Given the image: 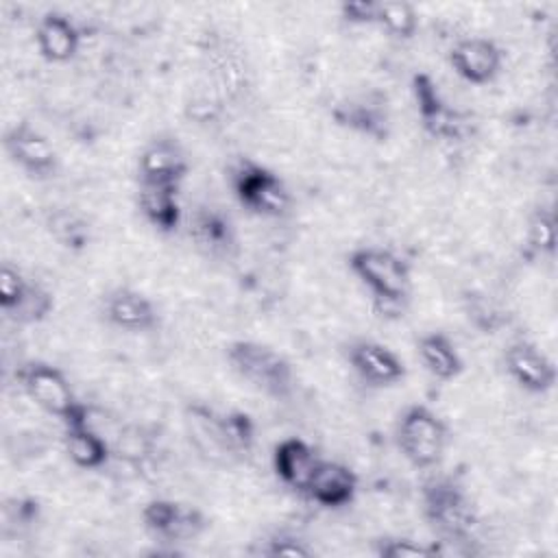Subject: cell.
<instances>
[{"instance_id": "1", "label": "cell", "mask_w": 558, "mask_h": 558, "mask_svg": "<svg viewBox=\"0 0 558 558\" xmlns=\"http://www.w3.org/2000/svg\"><path fill=\"white\" fill-rule=\"evenodd\" d=\"M423 514L442 541H466L477 525V510L466 490L451 477H432L421 490Z\"/></svg>"}, {"instance_id": "2", "label": "cell", "mask_w": 558, "mask_h": 558, "mask_svg": "<svg viewBox=\"0 0 558 558\" xmlns=\"http://www.w3.org/2000/svg\"><path fill=\"white\" fill-rule=\"evenodd\" d=\"M227 360L255 390L272 399H288L292 395V366L272 347L257 340H235L227 347Z\"/></svg>"}, {"instance_id": "3", "label": "cell", "mask_w": 558, "mask_h": 558, "mask_svg": "<svg viewBox=\"0 0 558 558\" xmlns=\"http://www.w3.org/2000/svg\"><path fill=\"white\" fill-rule=\"evenodd\" d=\"M24 392L48 414L63 421L65 427L89 423V410L76 399L65 375L48 362H28L17 371Z\"/></svg>"}, {"instance_id": "4", "label": "cell", "mask_w": 558, "mask_h": 558, "mask_svg": "<svg viewBox=\"0 0 558 558\" xmlns=\"http://www.w3.org/2000/svg\"><path fill=\"white\" fill-rule=\"evenodd\" d=\"M231 187L235 198L257 216L281 218L290 211L292 198L286 183L277 172L257 161L240 159L231 168Z\"/></svg>"}, {"instance_id": "5", "label": "cell", "mask_w": 558, "mask_h": 558, "mask_svg": "<svg viewBox=\"0 0 558 558\" xmlns=\"http://www.w3.org/2000/svg\"><path fill=\"white\" fill-rule=\"evenodd\" d=\"M447 425L427 405H410L397 423V445L416 469L434 466L447 447Z\"/></svg>"}, {"instance_id": "6", "label": "cell", "mask_w": 558, "mask_h": 558, "mask_svg": "<svg viewBox=\"0 0 558 558\" xmlns=\"http://www.w3.org/2000/svg\"><path fill=\"white\" fill-rule=\"evenodd\" d=\"M349 268L373 292L375 299H408L410 266L392 251L377 246L355 248L349 255Z\"/></svg>"}, {"instance_id": "7", "label": "cell", "mask_w": 558, "mask_h": 558, "mask_svg": "<svg viewBox=\"0 0 558 558\" xmlns=\"http://www.w3.org/2000/svg\"><path fill=\"white\" fill-rule=\"evenodd\" d=\"M412 94L421 122L429 135L438 140H460L466 133V118L442 100L438 85L429 74L418 72L412 76Z\"/></svg>"}, {"instance_id": "8", "label": "cell", "mask_w": 558, "mask_h": 558, "mask_svg": "<svg viewBox=\"0 0 558 558\" xmlns=\"http://www.w3.org/2000/svg\"><path fill=\"white\" fill-rule=\"evenodd\" d=\"M4 150L33 179H50L57 172L52 144L28 122H17L4 133Z\"/></svg>"}, {"instance_id": "9", "label": "cell", "mask_w": 558, "mask_h": 558, "mask_svg": "<svg viewBox=\"0 0 558 558\" xmlns=\"http://www.w3.org/2000/svg\"><path fill=\"white\" fill-rule=\"evenodd\" d=\"M142 521L148 532L166 541H190L205 527V517L192 506L172 499H153L142 510Z\"/></svg>"}, {"instance_id": "10", "label": "cell", "mask_w": 558, "mask_h": 558, "mask_svg": "<svg viewBox=\"0 0 558 558\" xmlns=\"http://www.w3.org/2000/svg\"><path fill=\"white\" fill-rule=\"evenodd\" d=\"M347 360L371 386H392L405 377L403 360L386 344L375 340H353L347 347Z\"/></svg>"}, {"instance_id": "11", "label": "cell", "mask_w": 558, "mask_h": 558, "mask_svg": "<svg viewBox=\"0 0 558 558\" xmlns=\"http://www.w3.org/2000/svg\"><path fill=\"white\" fill-rule=\"evenodd\" d=\"M508 375L527 392H547L556 384L554 362L532 342L517 340L504 353Z\"/></svg>"}, {"instance_id": "12", "label": "cell", "mask_w": 558, "mask_h": 558, "mask_svg": "<svg viewBox=\"0 0 558 558\" xmlns=\"http://www.w3.org/2000/svg\"><path fill=\"white\" fill-rule=\"evenodd\" d=\"M449 63L460 78L473 85L490 83L501 70V50L493 39L464 37L453 44Z\"/></svg>"}, {"instance_id": "13", "label": "cell", "mask_w": 558, "mask_h": 558, "mask_svg": "<svg viewBox=\"0 0 558 558\" xmlns=\"http://www.w3.org/2000/svg\"><path fill=\"white\" fill-rule=\"evenodd\" d=\"M190 238L194 246L214 259H227L235 253V229L225 211L218 207H198L190 218Z\"/></svg>"}, {"instance_id": "14", "label": "cell", "mask_w": 558, "mask_h": 558, "mask_svg": "<svg viewBox=\"0 0 558 558\" xmlns=\"http://www.w3.org/2000/svg\"><path fill=\"white\" fill-rule=\"evenodd\" d=\"M140 183L179 185L187 174V157L177 137H155L140 155Z\"/></svg>"}, {"instance_id": "15", "label": "cell", "mask_w": 558, "mask_h": 558, "mask_svg": "<svg viewBox=\"0 0 558 558\" xmlns=\"http://www.w3.org/2000/svg\"><path fill=\"white\" fill-rule=\"evenodd\" d=\"M105 316L124 331H148L159 325L153 301L133 288H113L105 296Z\"/></svg>"}, {"instance_id": "16", "label": "cell", "mask_w": 558, "mask_h": 558, "mask_svg": "<svg viewBox=\"0 0 558 558\" xmlns=\"http://www.w3.org/2000/svg\"><path fill=\"white\" fill-rule=\"evenodd\" d=\"M333 118L357 133H364L373 140H386L390 126V113L386 98L381 94H362L344 100L333 109Z\"/></svg>"}, {"instance_id": "17", "label": "cell", "mask_w": 558, "mask_h": 558, "mask_svg": "<svg viewBox=\"0 0 558 558\" xmlns=\"http://www.w3.org/2000/svg\"><path fill=\"white\" fill-rule=\"evenodd\" d=\"M357 490V477L355 473L342 464L331 460H320L305 495L325 508H342L353 501Z\"/></svg>"}, {"instance_id": "18", "label": "cell", "mask_w": 558, "mask_h": 558, "mask_svg": "<svg viewBox=\"0 0 558 558\" xmlns=\"http://www.w3.org/2000/svg\"><path fill=\"white\" fill-rule=\"evenodd\" d=\"M35 41L44 59L52 63H63L78 52L81 33L65 13L48 11L37 22Z\"/></svg>"}, {"instance_id": "19", "label": "cell", "mask_w": 558, "mask_h": 558, "mask_svg": "<svg viewBox=\"0 0 558 558\" xmlns=\"http://www.w3.org/2000/svg\"><path fill=\"white\" fill-rule=\"evenodd\" d=\"M318 456L314 449L301 438H283L272 453L275 473L281 482L299 493L307 490V484L318 466Z\"/></svg>"}, {"instance_id": "20", "label": "cell", "mask_w": 558, "mask_h": 558, "mask_svg": "<svg viewBox=\"0 0 558 558\" xmlns=\"http://www.w3.org/2000/svg\"><path fill=\"white\" fill-rule=\"evenodd\" d=\"M140 211L159 231L170 233L181 222L179 185L170 183H140Z\"/></svg>"}, {"instance_id": "21", "label": "cell", "mask_w": 558, "mask_h": 558, "mask_svg": "<svg viewBox=\"0 0 558 558\" xmlns=\"http://www.w3.org/2000/svg\"><path fill=\"white\" fill-rule=\"evenodd\" d=\"M416 353L427 373H432L440 381L456 379L464 368L456 344L442 331H429L421 336L416 342Z\"/></svg>"}, {"instance_id": "22", "label": "cell", "mask_w": 558, "mask_h": 558, "mask_svg": "<svg viewBox=\"0 0 558 558\" xmlns=\"http://www.w3.org/2000/svg\"><path fill=\"white\" fill-rule=\"evenodd\" d=\"M185 423L190 429V438H194L201 453H205L211 460L233 458V453L229 451V447L220 434L218 416L211 410H207L201 403H190L187 412H185Z\"/></svg>"}, {"instance_id": "23", "label": "cell", "mask_w": 558, "mask_h": 558, "mask_svg": "<svg viewBox=\"0 0 558 558\" xmlns=\"http://www.w3.org/2000/svg\"><path fill=\"white\" fill-rule=\"evenodd\" d=\"M65 451L81 469H100L109 460V445L92 423L65 427Z\"/></svg>"}, {"instance_id": "24", "label": "cell", "mask_w": 558, "mask_h": 558, "mask_svg": "<svg viewBox=\"0 0 558 558\" xmlns=\"http://www.w3.org/2000/svg\"><path fill=\"white\" fill-rule=\"evenodd\" d=\"M218 425H220V434L233 456L248 453L253 449L255 423H253L251 414H246L242 410H231V412L218 416Z\"/></svg>"}, {"instance_id": "25", "label": "cell", "mask_w": 558, "mask_h": 558, "mask_svg": "<svg viewBox=\"0 0 558 558\" xmlns=\"http://www.w3.org/2000/svg\"><path fill=\"white\" fill-rule=\"evenodd\" d=\"M377 24L392 37L410 39L418 28V13L408 2H377Z\"/></svg>"}, {"instance_id": "26", "label": "cell", "mask_w": 558, "mask_h": 558, "mask_svg": "<svg viewBox=\"0 0 558 558\" xmlns=\"http://www.w3.org/2000/svg\"><path fill=\"white\" fill-rule=\"evenodd\" d=\"M48 231L65 248H83L89 242V227L83 218L68 209H57L48 218Z\"/></svg>"}, {"instance_id": "27", "label": "cell", "mask_w": 558, "mask_h": 558, "mask_svg": "<svg viewBox=\"0 0 558 558\" xmlns=\"http://www.w3.org/2000/svg\"><path fill=\"white\" fill-rule=\"evenodd\" d=\"M556 216L547 207H538L532 211L527 220V242L536 253L554 255L556 251Z\"/></svg>"}, {"instance_id": "28", "label": "cell", "mask_w": 558, "mask_h": 558, "mask_svg": "<svg viewBox=\"0 0 558 558\" xmlns=\"http://www.w3.org/2000/svg\"><path fill=\"white\" fill-rule=\"evenodd\" d=\"M381 558H434L440 554V547L425 545L408 536H384L375 547Z\"/></svg>"}, {"instance_id": "29", "label": "cell", "mask_w": 558, "mask_h": 558, "mask_svg": "<svg viewBox=\"0 0 558 558\" xmlns=\"http://www.w3.org/2000/svg\"><path fill=\"white\" fill-rule=\"evenodd\" d=\"M52 307H54L52 294L48 290H44L41 286L31 283L26 296L22 299V303L9 318H13L17 323H39L52 312Z\"/></svg>"}, {"instance_id": "30", "label": "cell", "mask_w": 558, "mask_h": 558, "mask_svg": "<svg viewBox=\"0 0 558 558\" xmlns=\"http://www.w3.org/2000/svg\"><path fill=\"white\" fill-rule=\"evenodd\" d=\"M28 281L24 279V275L11 266V264H2L0 268V310L11 316L17 305L22 303V299L28 292Z\"/></svg>"}, {"instance_id": "31", "label": "cell", "mask_w": 558, "mask_h": 558, "mask_svg": "<svg viewBox=\"0 0 558 558\" xmlns=\"http://www.w3.org/2000/svg\"><path fill=\"white\" fill-rule=\"evenodd\" d=\"M464 307H466V316L469 320L480 327L484 333H493L499 325V312L495 310V305L488 301L486 294H477L471 292L464 296Z\"/></svg>"}, {"instance_id": "32", "label": "cell", "mask_w": 558, "mask_h": 558, "mask_svg": "<svg viewBox=\"0 0 558 558\" xmlns=\"http://www.w3.org/2000/svg\"><path fill=\"white\" fill-rule=\"evenodd\" d=\"M264 556H292V558H307L312 556V549L292 534H275L266 541V545L259 549Z\"/></svg>"}, {"instance_id": "33", "label": "cell", "mask_w": 558, "mask_h": 558, "mask_svg": "<svg viewBox=\"0 0 558 558\" xmlns=\"http://www.w3.org/2000/svg\"><path fill=\"white\" fill-rule=\"evenodd\" d=\"M340 15L349 24H375L377 22V2H368V0L342 2Z\"/></svg>"}]
</instances>
